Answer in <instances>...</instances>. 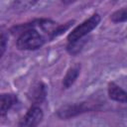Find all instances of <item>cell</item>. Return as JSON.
Returning a JSON list of instances; mask_svg holds the SVG:
<instances>
[{
    "label": "cell",
    "instance_id": "1",
    "mask_svg": "<svg viewBox=\"0 0 127 127\" xmlns=\"http://www.w3.org/2000/svg\"><path fill=\"white\" fill-rule=\"evenodd\" d=\"M44 43V37L36 29L28 28L21 32L16 41V46L19 50L34 51L41 48Z\"/></svg>",
    "mask_w": 127,
    "mask_h": 127
},
{
    "label": "cell",
    "instance_id": "2",
    "mask_svg": "<svg viewBox=\"0 0 127 127\" xmlns=\"http://www.w3.org/2000/svg\"><path fill=\"white\" fill-rule=\"evenodd\" d=\"M100 22V16L98 14H93L87 20L82 22L80 25L75 27L67 36V42H74L88 35L93 29H95Z\"/></svg>",
    "mask_w": 127,
    "mask_h": 127
},
{
    "label": "cell",
    "instance_id": "3",
    "mask_svg": "<svg viewBox=\"0 0 127 127\" xmlns=\"http://www.w3.org/2000/svg\"><path fill=\"white\" fill-rule=\"evenodd\" d=\"M92 109H93V107H91L86 102L67 104V105H64L61 108H59L57 111V115L59 118H61L63 120H66V119L73 118L77 115H80L84 112H88Z\"/></svg>",
    "mask_w": 127,
    "mask_h": 127
},
{
    "label": "cell",
    "instance_id": "4",
    "mask_svg": "<svg viewBox=\"0 0 127 127\" xmlns=\"http://www.w3.org/2000/svg\"><path fill=\"white\" fill-rule=\"evenodd\" d=\"M43 117V110L39 106L33 105L25 114V116L21 119L18 125L21 127H35L41 123Z\"/></svg>",
    "mask_w": 127,
    "mask_h": 127
},
{
    "label": "cell",
    "instance_id": "5",
    "mask_svg": "<svg viewBox=\"0 0 127 127\" xmlns=\"http://www.w3.org/2000/svg\"><path fill=\"white\" fill-rule=\"evenodd\" d=\"M46 96H47L46 85L41 81L34 84L28 93V97L33 102V105H37V104L42 103L45 100Z\"/></svg>",
    "mask_w": 127,
    "mask_h": 127
},
{
    "label": "cell",
    "instance_id": "6",
    "mask_svg": "<svg viewBox=\"0 0 127 127\" xmlns=\"http://www.w3.org/2000/svg\"><path fill=\"white\" fill-rule=\"evenodd\" d=\"M107 91L110 99L117 102H122V103L127 102V92L123 88H121L119 85H117L115 82L108 83Z\"/></svg>",
    "mask_w": 127,
    "mask_h": 127
},
{
    "label": "cell",
    "instance_id": "7",
    "mask_svg": "<svg viewBox=\"0 0 127 127\" xmlns=\"http://www.w3.org/2000/svg\"><path fill=\"white\" fill-rule=\"evenodd\" d=\"M18 98L13 93H2L0 97V115L4 117L8 111L16 104Z\"/></svg>",
    "mask_w": 127,
    "mask_h": 127
},
{
    "label": "cell",
    "instance_id": "8",
    "mask_svg": "<svg viewBox=\"0 0 127 127\" xmlns=\"http://www.w3.org/2000/svg\"><path fill=\"white\" fill-rule=\"evenodd\" d=\"M79 72H80V64H75V65L71 66L67 70V72L65 73V75H64V77L63 79V86H64V88H65V89L69 88L74 83L76 78L78 77Z\"/></svg>",
    "mask_w": 127,
    "mask_h": 127
},
{
    "label": "cell",
    "instance_id": "9",
    "mask_svg": "<svg viewBox=\"0 0 127 127\" xmlns=\"http://www.w3.org/2000/svg\"><path fill=\"white\" fill-rule=\"evenodd\" d=\"M38 1L39 0H15L13 3V9L18 13L25 12L37 4Z\"/></svg>",
    "mask_w": 127,
    "mask_h": 127
},
{
    "label": "cell",
    "instance_id": "10",
    "mask_svg": "<svg viewBox=\"0 0 127 127\" xmlns=\"http://www.w3.org/2000/svg\"><path fill=\"white\" fill-rule=\"evenodd\" d=\"M85 43H86V39H83V38L76 40L74 42H70L67 44L66 50L70 55H76L77 53L80 52V50L82 49V47L84 46Z\"/></svg>",
    "mask_w": 127,
    "mask_h": 127
},
{
    "label": "cell",
    "instance_id": "11",
    "mask_svg": "<svg viewBox=\"0 0 127 127\" xmlns=\"http://www.w3.org/2000/svg\"><path fill=\"white\" fill-rule=\"evenodd\" d=\"M110 20L113 23H122V22L127 21V7H124L122 9L115 11L111 15Z\"/></svg>",
    "mask_w": 127,
    "mask_h": 127
},
{
    "label": "cell",
    "instance_id": "12",
    "mask_svg": "<svg viewBox=\"0 0 127 127\" xmlns=\"http://www.w3.org/2000/svg\"><path fill=\"white\" fill-rule=\"evenodd\" d=\"M7 41H8V37L6 36V34H5L4 32H2L1 37H0V42H1V45H0V48H1V54H0V55H1V56H3L4 53H5Z\"/></svg>",
    "mask_w": 127,
    "mask_h": 127
},
{
    "label": "cell",
    "instance_id": "13",
    "mask_svg": "<svg viewBox=\"0 0 127 127\" xmlns=\"http://www.w3.org/2000/svg\"><path fill=\"white\" fill-rule=\"evenodd\" d=\"M76 0H62V2L64 3V4H71V3H73V2H75Z\"/></svg>",
    "mask_w": 127,
    "mask_h": 127
}]
</instances>
